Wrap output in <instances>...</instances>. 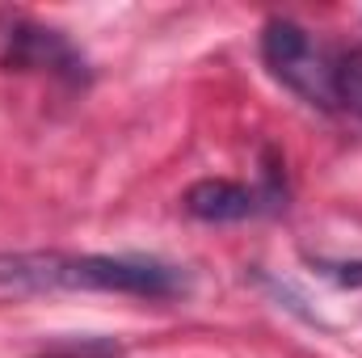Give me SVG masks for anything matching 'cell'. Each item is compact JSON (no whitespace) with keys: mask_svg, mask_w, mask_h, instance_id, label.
Listing matches in <instances>:
<instances>
[{"mask_svg":"<svg viewBox=\"0 0 362 358\" xmlns=\"http://www.w3.org/2000/svg\"><path fill=\"white\" fill-rule=\"evenodd\" d=\"M4 64L8 68H55V72H72V76L81 68V59L72 55V47L59 34H51V30H25V25H17L8 34Z\"/></svg>","mask_w":362,"mask_h":358,"instance_id":"obj_4","label":"cell"},{"mask_svg":"<svg viewBox=\"0 0 362 358\" xmlns=\"http://www.w3.org/2000/svg\"><path fill=\"white\" fill-rule=\"evenodd\" d=\"M185 211L202 224H236V219H249L262 211V194L240 181L206 178L185 190Z\"/></svg>","mask_w":362,"mask_h":358,"instance_id":"obj_3","label":"cell"},{"mask_svg":"<svg viewBox=\"0 0 362 358\" xmlns=\"http://www.w3.org/2000/svg\"><path fill=\"white\" fill-rule=\"evenodd\" d=\"M341 274H337V282H346V287H362V262H354V266H337Z\"/></svg>","mask_w":362,"mask_h":358,"instance_id":"obj_6","label":"cell"},{"mask_svg":"<svg viewBox=\"0 0 362 358\" xmlns=\"http://www.w3.org/2000/svg\"><path fill=\"white\" fill-rule=\"evenodd\" d=\"M262 59L274 76L286 85L291 93H299L308 105H320V110H337L341 97H337V59H329L312 34L286 17H274L262 30Z\"/></svg>","mask_w":362,"mask_h":358,"instance_id":"obj_2","label":"cell"},{"mask_svg":"<svg viewBox=\"0 0 362 358\" xmlns=\"http://www.w3.org/2000/svg\"><path fill=\"white\" fill-rule=\"evenodd\" d=\"M337 97L341 105L362 114V51H350L337 59Z\"/></svg>","mask_w":362,"mask_h":358,"instance_id":"obj_5","label":"cell"},{"mask_svg":"<svg viewBox=\"0 0 362 358\" xmlns=\"http://www.w3.org/2000/svg\"><path fill=\"white\" fill-rule=\"evenodd\" d=\"M0 282L21 291H118L139 299H173L185 274L156 258L105 253H0Z\"/></svg>","mask_w":362,"mask_h":358,"instance_id":"obj_1","label":"cell"}]
</instances>
